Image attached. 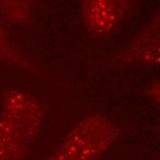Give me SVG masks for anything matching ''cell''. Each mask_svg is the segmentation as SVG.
Segmentation results:
<instances>
[{
	"label": "cell",
	"mask_w": 160,
	"mask_h": 160,
	"mask_svg": "<svg viewBox=\"0 0 160 160\" xmlns=\"http://www.w3.org/2000/svg\"><path fill=\"white\" fill-rule=\"evenodd\" d=\"M42 101L29 92L10 88L2 96L0 160H22L45 118Z\"/></svg>",
	"instance_id": "cell-1"
},
{
	"label": "cell",
	"mask_w": 160,
	"mask_h": 160,
	"mask_svg": "<svg viewBox=\"0 0 160 160\" xmlns=\"http://www.w3.org/2000/svg\"><path fill=\"white\" fill-rule=\"evenodd\" d=\"M120 131L107 116H86L45 160H99L118 139Z\"/></svg>",
	"instance_id": "cell-2"
},
{
	"label": "cell",
	"mask_w": 160,
	"mask_h": 160,
	"mask_svg": "<svg viewBox=\"0 0 160 160\" xmlns=\"http://www.w3.org/2000/svg\"><path fill=\"white\" fill-rule=\"evenodd\" d=\"M110 68L160 67V2L150 18L107 62Z\"/></svg>",
	"instance_id": "cell-3"
},
{
	"label": "cell",
	"mask_w": 160,
	"mask_h": 160,
	"mask_svg": "<svg viewBox=\"0 0 160 160\" xmlns=\"http://www.w3.org/2000/svg\"><path fill=\"white\" fill-rule=\"evenodd\" d=\"M136 6L137 0H81V19L89 34L106 37L128 19Z\"/></svg>",
	"instance_id": "cell-4"
},
{
	"label": "cell",
	"mask_w": 160,
	"mask_h": 160,
	"mask_svg": "<svg viewBox=\"0 0 160 160\" xmlns=\"http://www.w3.org/2000/svg\"><path fill=\"white\" fill-rule=\"evenodd\" d=\"M0 63L16 66L19 69L36 72V64L12 40L0 12Z\"/></svg>",
	"instance_id": "cell-5"
},
{
	"label": "cell",
	"mask_w": 160,
	"mask_h": 160,
	"mask_svg": "<svg viewBox=\"0 0 160 160\" xmlns=\"http://www.w3.org/2000/svg\"><path fill=\"white\" fill-rule=\"evenodd\" d=\"M37 0H0V12L6 21L27 26L32 20Z\"/></svg>",
	"instance_id": "cell-6"
},
{
	"label": "cell",
	"mask_w": 160,
	"mask_h": 160,
	"mask_svg": "<svg viewBox=\"0 0 160 160\" xmlns=\"http://www.w3.org/2000/svg\"><path fill=\"white\" fill-rule=\"evenodd\" d=\"M145 92L152 102L160 106V78L151 82L146 88Z\"/></svg>",
	"instance_id": "cell-7"
}]
</instances>
